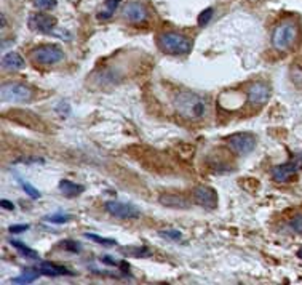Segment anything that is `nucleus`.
I'll use <instances>...</instances> for the list:
<instances>
[{
    "label": "nucleus",
    "instance_id": "4be33fe9",
    "mask_svg": "<svg viewBox=\"0 0 302 285\" xmlns=\"http://www.w3.org/2000/svg\"><path fill=\"white\" fill-rule=\"evenodd\" d=\"M18 181H19V184H21V186H23L24 192H26L29 197H32V199H39V197H40V191H39V189H36V187H34L31 183H26L24 179H21V178H18Z\"/></svg>",
    "mask_w": 302,
    "mask_h": 285
},
{
    "label": "nucleus",
    "instance_id": "7c9ffc66",
    "mask_svg": "<svg viewBox=\"0 0 302 285\" xmlns=\"http://www.w3.org/2000/svg\"><path fill=\"white\" fill-rule=\"evenodd\" d=\"M298 258H301V260H302V247L298 250Z\"/></svg>",
    "mask_w": 302,
    "mask_h": 285
},
{
    "label": "nucleus",
    "instance_id": "6e6552de",
    "mask_svg": "<svg viewBox=\"0 0 302 285\" xmlns=\"http://www.w3.org/2000/svg\"><path fill=\"white\" fill-rule=\"evenodd\" d=\"M194 199H195L197 204L203 208H206V210H213V208L217 207V202H219V199H217V192L209 186L195 187Z\"/></svg>",
    "mask_w": 302,
    "mask_h": 285
},
{
    "label": "nucleus",
    "instance_id": "393cba45",
    "mask_svg": "<svg viewBox=\"0 0 302 285\" xmlns=\"http://www.w3.org/2000/svg\"><path fill=\"white\" fill-rule=\"evenodd\" d=\"M34 5L39 10H51L58 5V0H34Z\"/></svg>",
    "mask_w": 302,
    "mask_h": 285
},
{
    "label": "nucleus",
    "instance_id": "39448f33",
    "mask_svg": "<svg viewBox=\"0 0 302 285\" xmlns=\"http://www.w3.org/2000/svg\"><path fill=\"white\" fill-rule=\"evenodd\" d=\"M31 59L37 64L50 66L64 59V52L58 45H42L31 52Z\"/></svg>",
    "mask_w": 302,
    "mask_h": 285
},
{
    "label": "nucleus",
    "instance_id": "20e7f679",
    "mask_svg": "<svg viewBox=\"0 0 302 285\" xmlns=\"http://www.w3.org/2000/svg\"><path fill=\"white\" fill-rule=\"evenodd\" d=\"M32 88L19 82L3 83L2 90H0V96H2V101L5 103H26L32 98Z\"/></svg>",
    "mask_w": 302,
    "mask_h": 285
},
{
    "label": "nucleus",
    "instance_id": "2eb2a0df",
    "mask_svg": "<svg viewBox=\"0 0 302 285\" xmlns=\"http://www.w3.org/2000/svg\"><path fill=\"white\" fill-rule=\"evenodd\" d=\"M160 202L165 207H171V208H189L191 204L187 202L186 197L176 196V194H163L160 196Z\"/></svg>",
    "mask_w": 302,
    "mask_h": 285
},
{
    "label": "nucleus",
    "instance_id": "6ab92c4d",
    "mask_svg": "<svg viewBox=\"0 0 302 285\" xmlns=\"http://www.w3.org/2000/svg\"><path fill=\"white\" fill-rule=\"evenodd\" d=\"M10 244L15 247L16 250H19L21 255L27 256V258H31V260H39V258H40L36 250H32V248H29L27 245H24L23 242H19V240H10Z\"/></svg>",
    "mask_w": 302,
    "mask_h": 285
},
{
    "label": "nucleus",
    "instance_id": "9d476101",
    "mask_svg": "<svg viewBox=\"0 0 302 285\" xmlns=\"http://www.w3.org/2000/svg\"><path fill=\"white\" fill-rule=\"evenodd\" d=\"M270 100V90L265 83L256 82L248 87V103L251 106H262Z\"/></svg>",
    "mask_w": 302,
    "mask_h": 285
},
{
    "label": "nucleus",
    "instance_id": "4468645a",
    "mask_svg": "<svg viewBox=\"0 0 302 285\" xmlns=\"http://www.w3.org/2000/svg\"><path fill=\"white\" fill-rule=\"evenodd\" d=\"M42 276H47V277H58V276H72L74 273L69 271L66 266H61V265H54V263H42L39 266Z\"/></svg>",
    "mask_w": 302,
    "mask_h": 285
},
{
    "label": "nucleus",
    "instance_id": "1a4fd4ad",
    "mask_svg": "<svg viewBox=\"0 0 302 285\" xmlns=\"http://www.w3.org/2000/svg\"><path fill=\"white\" fill-rule=\"evenodd\" d=\"M56 18L48 15V13H36L29 18V26L34 31L42 34H53V29L56 27Z\"/></svg>",
    "mask_w": 302,
    "mask_h": 285
},
{
    "label": "nucleus",
    "instance_id": "c85d7f7f",
    "mask_svg": "<svg viewBox=\"0 0 302 285\" xmlns=\"http://www.w3.org/2000/svg\"><path fill=\"white\" fill-rule=\"evenodd\" d=\"M16 162H26V164H42L44 162V159H40V157H21L18 159Z\"/></svg>",
    "mask_w": 302,
    "mask_h": 285
},
{
    "label": "nucleus",
    "instance_id": "9b49d317",
    "mask_svg": "<svg viewBox=\"0 0 302 285\" xmlns=\"http://www.w3.org/2000/svg\"><path fill=\"white\" fill-rule=\"evenodd\" d=\"M122 15L130 23L139 24V23H144L147 16H149V13H147V8L141 2H128L123 6Z\"/></svg>",
    "mask_w": 302,
    "mask_h": 285
},
{
    "label": "nucleus",
    "instance_id": "ddd939ff",
    "mask_svg": "<svg viewBox=\"0 0 302 285\" xmlns=\"http://www.w3.org/2000/svg\"><path fill=\"white\" fill-rule=\"evenodd\" d=\"M24 66H26L24 58L16 52L6 53L2 58V67L5 69V71H19V69H23Z\"/></svg>",
    "mask_w": 302,
    "mask_h": 285
},
{
    "label": "nucleus",
    "instance_id": "f8f14e48",
    "mask_svg": "<svg viewBox=\"0 0 302 285\" xmlns=\"http://www.w3.org/2000/svg\"><path fill=\"white\" fill-rule=\"evenodd\" d=\"M299 169V164L298 162H288V164H283V165H277L272 169V176L275 181L278 183H283V181H288L294 173L298 171Z\"/></svg>",
    "mask_w": 302,
    "mask_h": 285
},
{
    "label": "nucleus",
    "instance_id": "f3484780",
    "mask_svg": "<svg viewBox=\"0 0 302 285\" xmlns=\"http://www.w3.org/2000/svg\"><path fill=\"white\" fill-rule=\"evenodd\" d=\"M39 276H42V273H40L39 268H37V269H36V268H29V269H26L21 276L15 277V279H13L11 282H13V284H21V285H23V284H32L34 281L37 279Z\"/></svg>",
    "mask_w": 302,
    "mask_h": 285
},
{
    "label": "nucleus",
    "instance_id": "423d86ee",
    "mask_svg": "<svg viewBox=\"0 0 302 285\" xmlns=\"http://www.w3.org/2000/svg\"><path fill=\"white\" fill-rule=\"evenodd\" d=\"M106 210L118 220H138L141 217V210L133 205V204H126V202H118V200H109L106 202Z\"/></svg>",
    "mask_w": 302,
    "mask_h": 285
},
{
    "label": "nucleus",
    "instance_id": "c756f323",
    "mask_svg": "<svg viewBox=\"0 0 302 285\" xmlns=\"http://www.w3.org/2000/svg\"><path fill=\"white\" fill-rule=\"evenodd\" d=\"M0 207L2 208H5V210H13V208H15V205H13L10 200H6V199H2L0 200Z\"/></svg>",
    "mask_w": 302,
    "mask_h": 285
},
{
    "label": "nucleus",
    "instance_id": "aec40b11",
    "mask_svg": "<svg viewBox=\"0 0 302 285\" xmlns=\"http://www.w3.org/2000/svg\"><path fill=\"white\" fill-rule=\"evenodd\" d=\"M85 237L90 239V240H95L96 244H100V245H106V247H114V245H117V240H115V239L101 237V235H98V234L85 232Z\"/></svg>",
    "mask_w": 302,
    "mask_h": 285
},
{
    "label": "nucleus",
    "instance_id": "f03ea898",
    "mask_svg": "<svg viewBox=\"0 0 302 285\" xmlns=\"http://www.w3.org/2000/svg\"><path fill=\"white\" fill-rule=\"evenodd\" d=\"M299 36V27L298 23L293 19H286L283 23H280L275 31L272 34V45L278 52H286L296 44Z\"/></svg>",
    "mask_w": 302,
    "mask_h": 285
},
{
    "label": "nucleus",
    "instance_id": "f257e3e1",
    "mask_svg": "<svg viewBox=\"0 0 302 285\" xmlns=\"http://www.w3.org/2000/svg\"><path fill=\"white\" fill-rule=\"evenodd\" d=\"M173 104H174L176 113L189 120L203 119L208 111V103H206L205 96L189 92V90H181V92L174 95Z\"/></svg>",
    "mask_w": 302,
    "mask_h": 285
},
{
    "label": "nucleus",
    "instance_id": "dca6fc26",
    "mask_svg": "<svg viewBox=\"0 0 302 285\" xmlns=\"http://www.w3.org/2000/svg\"><path fill=\"white\" fill-rule=\"evenodd\" d=\"M59 191H61L62 196H66V197H77V196H80L83 191H85V187L77 184V183L69 181V179H61V181H59Z\"/></svg>",
    "mask_w": 302,
    "mask_h": 285
},
{
    "label": "nucleus",
    "instance_id": "a878e982",
    "mask_svg": "<svg viewBox=\"0 0 302 285\" xmlns=\"http://www.w3.org/2000/svg\"><path fill=\"white\" fill-rule=\"evenodd\" d=\"M158 235H161V237H165L168 240H181L182 234L179 231H176V229H166V231H160Z\"/></svg>",
    "mask_w": 302,
    "mask_h": 285
},
{
    "label": "nucleus",
    "instance_id": "5701e85b",
    "mask_svg": "<svg viewBox=\"0 0 302 285\" xmlns=\"http://www.w3.org/2000/svg\"><path fill=\"white\" fill-rule=\"evenodd\" d=\"M61 247L66 250V252L69 253H79L80 250H82V245L79 244V242H75V240H64V242H61Z\"/></svg>",
    "mask_w": 302,
    "mask_h": 285
},
{
    "label": "nucleus",
    "instance_id": "0eeeda50",
    "mask_svg": "<svg viewBox=\"0 0 302 285\" xmlns=\"http://www.w3.org/2000/svg\"><path fill=\"white\" fill-rule=\"evenodd\" d=\"M229 146L232 151H235L237 154L247 156L250 152L254 151L256 148V138L250 133H237L229 138Z\"/></svg>",
    "mask_w": 302,
    "mask_h": 285
},
{
    "label": "nucleus",
    "instance_id": "a211bd4d",
    "mask_svg": "<svg viewBox=\"0 0 302 285\" xmlns=\"http://www.w3.org/2000/svg\"><path fill=\"white\" fill-rule=\"evenodd\" d=\"M118 5H120V0H106L102 5L101 11L98 13V18L100 19H109L114 16V13L117 11Z\"/></svg>",
    "mask_w": 302,
    "mask_h": 285
},
{
    "label": "nucleus",
    "instance_id": "b1692460",
    "mask_svg": "<svg viewBox=\"0 0 302 285\" xmlns=\"http://www.w3.org/2000/svg\"><path fill=\"white\" fill-rule=\"evenodd\" d=\"M213 15H214V10L213 8H206V10H203L200 15H199V26H206L209 21H211V18H213Z\"/></svg>",
    "mask_w": 302,
    "mask_h": 285
},
{
    "label": "nucleus",
    "instance_id": "bb28decb",
    "mask_svg": "<svg viewBox=\"0 0 302 285\" xmlns=\"http://www.w3.org/2000/svg\"><path fill=\"white\" fill-rule=\"evenodd\" d=\"M290 228H291L296 234H301V235H302V215H296L294 218H291Z\"/></svg>",
    "mask_w": 302,
    "mask_h": 285
},
{
    "label": "nucleus",
    "instance_id": "7ed1b4c3",
    "mask_svg": "<svg viewBox=\"0 0 302 285\" xmlns=\"http://www.w3.org/2000/svg\"><path fill=\"white\" fill-rule=\"evenodd\" d=\"M157 44L161 52L168 55H186L191 52L192 42L186 36L178 32H163L157 39Z\"/></svg>",
    "mask_w": 302,
    "mask_h": 285
},
{
    "label": "nucleus",
    "instance_id": "412c9836",
    "mask_svg": "<svg viewBox=\"0 0 302 285\" xmlns=\"http://www.w3.org/2000/svg\"><path fill=\"white\" fill-rule=\"evenodd\" d=\"M47 221H50V223H54V225H64L67 221H71V215L67 213H54V215H48L45 217Z\"/></svg>",
    "mask_w": 302,
    "mask_h": 285
},
{
    "label": "nucleus",
    "instance_id": "cd10ccee",
    "mask_svg": "<svg viewBox=\"0 0 302 285\" xmlns=\"http://www.w3.org/2000/svg\"><path fill=\"white\" fill-rule=\"evenodd\" d=\"M27 229H29V225H13V226L8 228V231H10L11 234H18V232L27 231Z\"/></svg>",
    "mask_w": 302,
    "mask_h": 285
}]
</instances>
